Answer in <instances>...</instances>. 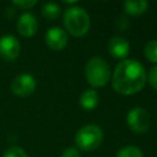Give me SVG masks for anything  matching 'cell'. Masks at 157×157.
I'll return each instance as SVG.
<instances>
[{
    "label": "cell",
    "instance_id": "obj_21",
    "mask_svg": "<svg viewBox=\"0 0 157 157\" xmlns=\"http://www.w3.org/2000/svg\"><path fill=\"white\" fill-rule=\"evenodd\" d=\"M64 4H66V5H75L76 4V1H63Z\"/></svg>",
    "mask_w": 157,
    "mask_h": 157
},
{
    "label": "cell",
    "instance_id": "obj_12",
    "mask_svg": "<svg viewBox=\"0 0 157 157\" xmlns=\"http://www.w3.org/2000/svg\"><path fill=\"white\" fill-rule=\"evenodd\" d=\"M123 9L128 15L139 16L147 11L148 2L146 0H126L123 4Z\"/></svg>",
    "mask_w": 157,
    "mask_h": 157
},
{
    "label": "cell",
    "instance_id": "obj_10",
    "mask_svg": "<svg viewBox=\"0 0 157 157\" xmlns=\"http://www.w3.org/2000/svg\"><path fill=\"white\" fill-rule=\"evenodd\" d=\"M108 50L110 55L115 59H125L130 52V44L129 42L119 36L112 37L108 42Z\"/></svg>",
    "mask_w": 157,
    "mask_h": 157
},
{
    "label": "cell",
    "instance_id": "obj_4",
    "mask_svg": "<svg viewBox=\"0 0 157 157\" xmlns=\"http://www.w3.org/2000/svg\"><path fill=\"white\" fill-rule=\"evenodd\" d=\"M103 141V131L99 125L86 124L75 135V144L82 151H94Z\"/></svg>",
    "mask_w": 157,
    "mask_h": 157
},
{
    "label": "cell",
    "instance_id": "obj_7",
    "mask_svg": "<svg viewBox=\"0 0 157 157\" xmlns=\"http://www.w3.org/2000/svg\"><path fill=\"white\" fill-rule=\"evenodd\" d=\"M21 53V44L13 34H2L0 37V58L4 61H15Z\"/></svg>",
    "mask_w": 157,
    "mask_h": 157
},
{
    "label": "cell",
    "instance_id": "obj_11",
    "mask_svg": "<svg viewBox=\"0 0 157 157\" xmlns=\"http://www.w3.org/2000/svg\"><path fill=\"white\" fill-rule=\"evenodd\" d=\"M78 102H80V105L82 107V109L93 110L99 103V96H98L96 90L88 88V90L82 92V94L80 96Z\"/></svg>",
    "mask_w": 157,
    "mask_h": 157
},
{
    "label": "cell",
    "instance_id": "obj_18",
    "mask_svg": "<svg viewBox=\"0 0 157 157\" xmlns=\"http://www.w3.org/2000/svg\"><path fill=\"white\" fill-rule=\"evenodd\" d=\"M147 80H148V83L151 85V87L157 91V65H155L150 69Z\"/></svg>",
    "mask_w": 157,
    "mask_h": 157
},
{
    "label": "cell",
    "instance_id": "obj_13",
    "mask_svg": "<svg viewBox=\"0 0 157 157\" xmlns=\"http://www.w3.org/2000/svg\"><path fill=\"white\" fill-rule=\"evenodd\" d=\"M42 16L49 21H53V20H56L59 16H60V12H61V9L58 4L55 2H45L43 6H42Z\"/></svg>",
    "mask_w": 157,
    "mask_h": 157
},
{
    "label": "cell",
    "instance_id": "obj_20",
    "mask_svg": "<svg viewBox=\"0 0 157 157\" xmlns=\"http://www.w3.org/2000/svg\"><path fill=\"white\" fill-rule=\"evenodd\" d=\"M130 23H129V20L125 17V16H120L117 18V27L120 29V31H126L129 28Z\"/></svg>",
    "mask_w": 157,
    "mask_h": 157
},
{
    "label": "cell",
    "instance_id": "obj_6",
    "mask_svg": "<svg viewBox=\"0 0 157 157\" xmlns=\"http://www.w3.org/2000/svg\"><path fill=\"white\" fill-rule=\"evenodd\" d=\"M126 124L131 131L144 134L150 129L151 125L150 114L142 107H134L126 114Z\"/></svg>",
    "mask_w": 157,
    "mask_h": 157
},
{
    "label": "cell",
    "instance_id": "obj_5",
    "mask_svg": "<svg viewBox=\"0 0 157 157\" xmlns=\"http://www.w3.org/2000/svg\"><path fill=\"white\" fill-rule=\"evenodd\" d=\"M37 88V80L32 74L22 72L15 76V78L11 81L10 90L11 92L21 98L29 97L32 93H34Z\"/></svg>",
    "mask_w": 157,
    "mask_h": 157
},
{
    "label": "cell",
    "instance_id": "obj_17",
    "mask_svg": "<svg viewBox=\"0 0 157 157\" xmlns=\"http://www.w3.org/2000/svg\"><path fill=\"white\" fill-rule=\"evenodd\" d=\"M34 5H37V0H13L12 1V6L15 9L17 7L21 10H29Z\"/></svg>",
    "mask_w": 157,
    "mask_h": 157
},
{
    "label": "cell",
    "instance_id": "obj_2",
    "mask_svg": "<svg viewBox=\"0 0 157 157\" xmlns=\"http://www.w3.org/2000/svg\"><path fill=\"white\" fill-rule=\"evenodd\" d=\"M63 23L65 32L74 37L85 36L91 26V20L87 11L80 6L67 7L63 15Z\"/></svg>",
    "mask_w": 157,
    "mask_h": 157
},
{
    "label": "cell",
    "instance_id": "obj_3",
    "mask_svg": "<svg viewBox=\"0 0 157 157\" xmlns=\"http://www.w3.org/2000/svg\"><path fill=\"white\" fill-rule=\"evenodd\" d=\"M86 81L94 88L103 87L110 80V69L102 56H92L85 66Z\"/></svg>",
    "mask_w": 157,
    "mask_h": 157
},
{
    "label": "cell",
    "instance_id": "obj_1",
    "mask_svg": "<svg viewBox=\"0 0 157 157\" xmlns=\"http://www.w3.org/2000/svg\"><path fill=\"white\" fill-rule=\"evenodd\" d=\"M147 81L146 70L134 59H124L117 64L112 75V86L115 92L130 96L140 92Z\"/></svg>",
    "mask_w": 157,
    "mask_h": 157
},
{
    "label": "cell",
    "instance_id": "obj_19",
    "mask_svg": "<svg viewBox=\"0 0 157 157\" xmlns=\"http://www.w3.org/2000/svg\"><path fill=\"white\" fill-rule=\"evenodd\" d=\"M60 157H80V152L76 147H67L61 152Z\"/></svg>",
    "mask_w": 157,
    "mask_h": 157
},
{
    "label": "cell",
    "instance_id": "obj_8",
    "mask_svg": "<svg viewBox=\"0 0 157 157\" xmlns=\"http://www.w3.org/2000/svg\"><path fill=\"white\" fill-rule=\"evenodd\" d=\"M44 40H45V44L52 50L59 52V50H63L67 45L69 37H67V33L65 32V29H63L61 27L54 26V27H50L49 29H47Z\"/></svg>",
    "mask_w": 157,
    "mask_h": 157
},
{
    "label": "cell",
    "instance_id": "obj_14",
    "mask_svg": "<svg viewBox=\"0 0 157 157\" xmlns=\"http://www.w3.org/2000/svg\"><path fill=\"white\" fill-rule=\"evenodd\" d=\"M115 157H144V153L137 146L128 145V146H123L121 148H119Z\"/></svg>",
    "mask_w": 157,
    "mask_h": 157
},
{
    "label": "cell",
    "instance_id": "obj_9",
    "mask_svg": "<svg viewBox=\"0 0 157 157\" xmlns=\"http://www.w3.org/2000/svg\"><path fill=\"white\" fill-rule=\"evenodd\" d=\"M16 28L22 37H33L38 31V20L31 12H22L16 21Z\"/></svg>",
    "mask_w": 157,
    "mask_h": 157
},
{
    "label": "cell",
    "instance_id": "obj_15",
    "mask_svg": "<svg viewBox=\"0 0 157 157\" xmlns=\"http://www.w3.org/2000/svg\"><path fill=\"white\" fill-rule=\"evenodd\" d=\"M145 58L153 64H157V39H151L144 48Z\"/></svg>",
    "mask_w": 157,
    "mask_h": 157
},
{
    "label": "cell",
    "instance_id": "obj_16",
    "mask_svg": "<svg viewBox=\"0 0 157 157\" xmlns=\"http://www.w3.org/2000/svg\"><path fill=\"white\" fill-rule=\"evenodd\" d=\"M1 157H29V156L22 147H20V146H10L2 152Z\"/></svg>",
    "mask_w": 157,
    "mask_h": 157
}]
</instances>
